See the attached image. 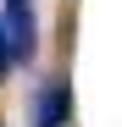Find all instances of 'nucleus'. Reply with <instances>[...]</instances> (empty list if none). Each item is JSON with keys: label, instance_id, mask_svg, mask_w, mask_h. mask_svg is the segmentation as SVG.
<instances>
[{"label": "nucleus", "instance_id": "obj_1", "mask_svg": "<svg viewBox=\"0 0 122 127\" xmlns=\"http://www.w3.org/2000/svg\"><path fill=\"white\" fill-rule=\"evenodd\" d=\"M72 122V89H67V77H45L33 89V105H28V127H67Z\"/></svg>", "mask_w": 122, "mask_h": 127}, {"label": "nucleus", "instance_id": "obj_2", "mask_svg": "<svg viewBox=\"0 0 122 127\" xmlns=\"http://www.w3.org/2000/svg\"><path fill=\"white\" fill-rule=\"evenodd\" d=\"M6 28H11L17 61H33V50H39V22H33V0H6Z\"/></svg>", "mask_w": 122, "mask_h": 127}, {"label": "nucleus", "instance_id": "obj_3", "mask_svg": "<svg viewBox=\"0 0 122 127\" xmlns=\"http://www.w3.org/2000/svg\"><path fill=\"white\" fill-rule=\"evenodd\" d=\"M17 66V44H11V28H6V11H0V77H11Z\"/></svg>", "mask_w": 122, "mask_h": 127}]
</instances>
